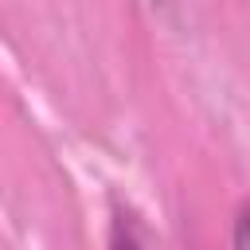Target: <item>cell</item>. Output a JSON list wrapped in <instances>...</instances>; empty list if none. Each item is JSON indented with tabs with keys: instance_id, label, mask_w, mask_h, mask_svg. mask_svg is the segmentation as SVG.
I'll return each mask as SVG.
<instances>
[{
	"instance_id": "2",
	"label": "cell",
	"mask_w": 250,
	"mask_h": 250,
	"mask_svg": "<svg viewBox=\"0 0 250 250\" xmlns=\"http://www.w3.org/2000/svg\"><path fill=\"white\" fill-rule=\"evenodd\" d=\"M230 246H234V250H250V207H242V211H238V219H234V238H230Z\"/></svg>"
},
{
	"instance_id": "1",
	"label": "cell",
	"mask_w": 250,
	"mask_h": 250,
	"mask_svg": "<svg viewBox=\"0 0 250 250\" xmlns=\"http://www.w3.org/2000/svg\"><path fill=\"white\" fill-rule=\"evenodd\" d=\"M109 250H141V242H137V234H133V227L129 223H113V238H109Z\"/></svg>"
}]
</instances>
